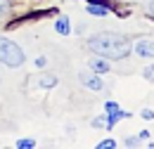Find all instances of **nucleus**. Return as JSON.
I'll return each mask as SVG.
<instances>
[{
	"label": "nucleus",
	"instance_id": "obj_1",
	"mask_svg": "<svg viewBox=\"0 0 154 149\" xmlns=\"http://www.w3.org/2000/svg\"><path fill=\"white\" fill-rule=\"evenodd\" d=\"M88 47L95 52V55H102L107 59H123V57L131 55L133 45L131 40L121 33H112V31H102V33H95V36L88 38Z\"/></svg>",
	"mask_w": 154,
	"mask_h": 149
},
{
	"label": "nucleus",
	"instance_id": "obj_2",
	"mask_svg": "<svg viewBox=\"0 0 154 149\" xmlns=\"http://www.w3.org/2000/svg\"><path fill=\"white\" fill-rule=\"evenodd\" d=\"M24 50H21L17 43H12L10 38H0V62L10 69H17L24 64Z\"/></svg>",
	"mask_w": 154,
	"mask_h": 149
},
{
	"label": "nucleus",
	"instance_id": "obj_3",
	"mask_svg": "<svg viewBox=\"0 0 154 149\" xmlns=\"http://www.w3.org/2000/svg\"><path fill=\"white\" fill-rule=\"evenodd\" d=\"M78 81H81V85L83 88H88V90H95V93H100V90H104V81L100 78V74H78Z\"/></svg>",
	"mask_w": 154,
	"mask_h": 149
},
{
	"label": "nucleus",
	"instance_id": "obj_4",
	"mask_svg": "<svg viewBox=\"0 0 154 149\" xmlns=\"http://www.w3.org/2000/svg\"><path fill=\"white\" fill-rule=\"evenodd\" d=\"M135 55L147 57V59H154V40L152 38H142L135 43Z\"/></svg>",
	"mask_w": 154,
	"mask_h": 149
},
{
	"label": "nucleus",
	"instance_id": "obj_5",
	"mask_svg": "<svg viewBox=\"0 0 154 149\" xmlns=\"http://www.w3.org/2000/svg\"><path fill=\"white\" fill-rule=\"evenodd\" d=\"M107 111H109V116H104L107 118V128H112L116 121H121V118H128V114L121 111L116 102H107Z\"/></svg>",
	"mask_w": 154,
	"mask_h": 149
},
{
	"label": "nucleus",
	"instance_id": "obj_6",
	"mask_svg": "<svg viewBox=\"0 0 154 149\" xmlns=\"http://www.w3.org/2000/svg\"><path fill=\"white\" fill-rule=\"evenodd\" d=\"M88 66H90V71H95V74H107L112 66H109V62H107V57L97 55L93 59H88Z\"/></svg>",
	"mask_w": 154,
	"mask_h": 149
},
{
	"label": "nucleus",
	"instance_id": "obj_7",
	"mask_svg": "<svg viewBox=\"0 0 154 149\" xmlns=\"http://www.w3.org/2000/svg\"><path fill=\"white\" fill-rule=\"evenodd\" d=\"M55 31H57L59 36H69L71 33V24H69V17L66 14H59L57 21H55Z\"/></svg>",
	"mask_w": 154,
	"mask_h": 149
},
{
	"label": "nucleus",
	"instance_id": "obj_8",
	"mask_svg": "<svg viewBox=\"0 0 154 149\" xmlns=\"http://www.w3.org/2000/svg\"><path fill=\"white\" fill-rule=\"evenodd\" d=\"M38 83H40V88H55L57 85V78L55 76H40Z\"/></svg>",
	"mask_w": 154,
	"mask_h": 149
},
{
	"label": "nucleus",
	"instance_id": "obj_9",
	"mask_svg": "<svg viewBox=\"0 0 154 149\" xmlns=\"http://www.w3.org/2000/svg\"><path fill=\"white\" fill-rule=\"evenodd\" d=\"M88 12H90V14H95V17H104V14H107V7H102V5H88Z\"/></svg>",
	"mask_w": 154,
	"mask_h": 149
},
{
	"label": "nucleus",
	"instance_id": "obj_10",
	"mask_svg": "<svg viewBox=\"0 0 154 149\" xmlns=\"http://www.w3.org/2000/svg\"><path fill=\"white\" fill-rule=\"evenodd\" d=\"M17 147L19 149H31V147H36V142H33V140H17Z\"/></svg>",
	"mask_w": 154,
	"mask_h": 149
},
{
	"label": "nucleus",
	"instance_id": "obj_11",
	"mask_svg": "<svg viewBox=\"0 0 154 149\" xmlns=\"http://www.w3.org/2000/svg\"><path fill=\"white\" fill-rule=\"evenodd\" d=\"M112 147H116V140H102L97 144V149H112Z\"/></svg>",
	"mask_w": 154,
	"mask_h": 149
},
{
	"label": "nucleus",
	"instance_id": "obj_12",
	"mask_svg": "<svg viewBox=\"0 0 154 149\" xmlns=\"http://www.w3.org/2000/svg\"><path fill=\"white\" fill-rule=\"evenodd\" d=\"M140 116H142L145 121H154V111H152V109H142V111H140Z\"/></svg>",
	"mask_w": 154,
	"mask_h": 149
},
{
	"label": "nucleus",
	"instance_id": "obj_13",
	"mask_svg": "<svg viewBox=\"0 0 154 149\" xmlns=\"http://www.w3.org/2000/svg\"><path fill=\"white\" fill-rule=\"evenodd\" d=\"M142 74H145V78H147V81H152V78H154V64H149V66H147Z\"/></svg>",
	"mask_w": 154,
	"mask_h": 149
},
{
	"label": "nucleus",
	"instance_id": "obj_14",
	"mask_svg": "<svg viewBox=\"0 0 154 149\" xmlns=\"http://www.w3.org/2000/svg\"><path fill=\"white\" fill-rule=\"evenodd\" d=\"M93 126H95V128H107V121H104V116L95 118V121H93Z\"/></svg>",
	"mask_w": 154,
	"mask_h": 149
},
{
	"label": "nucleus",
	"instance_id": "obj_15",
	"mask_svg": "<svg viewBox=\"0 0 154 149\" xmlns=\"http://www.w3.org/2000/svg\"><path fill=\"white\" fill-rule=\"evenodd\" d=\"M33 64H36L38 69H43V66L48 64V59H45V57H36V62H33Z\"/></svg>",
	"mask_w": 154,
	"mask_h": 149
},
{
	"label": "nucleus",
	"instance_id": "obj_16",
	"mask_svg": "<svg viewBox=\"0 0 154 149\" xmlns=\"http://www.w3.org/2000/svg\"><path fill=\"white\" fill-rule=\"evenodd\" d=\"M5 12H7V2H5V0H0V19H2Z\"/></svg>",
	"mask_w": 154,
	"mask_h": 149
},
{
	"label": "nucleus",
	"instance_id": "obj_17",
	"mask_svg": "<svg viewBox=\"0 0 154 149\" xmlns=\"http://www.w3.org/2000/svg\"><path fill=\"white\" fill-rule=\"evenodd\" d=\"M135 144H137V137H128L126 140V147H135Z\"/></svg>",
	"mask_w": 154,
	"mask_h": 149
},
{
	"label": "nucleus",
	"instance_id": "obj_18",
	"mask_svg": "<svg viewBox=\"0 0 154 149\" xmlns=\"http://www.w3.org/2000/svg\"><path fill=\"white\" fill-rule=\"evenodd\" d=\"M137 137H140V140H147V137H149V132H147V130H140V135H137Z\"/></svg>",
	"mask_w": 154,
	"mask_h": 149
},
{
	"label": "nucleus",
	"instance_id": "obj_19",
	"mask_svg": "<svg viewBox=\"0 0 154 149\" xmlns=\"http://www.w3.org/2000/svg\"><path fill=\"white\" fill-rule=\"evenodd\" d=\"M147 10H149V14L154 17V0H149V7H147Z\"/></svg>",
	"mask_w": 154,
	"mask_h": 149
}]
</instances>
